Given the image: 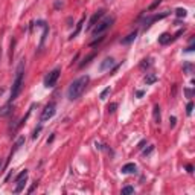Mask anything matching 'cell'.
Listing matches in <instances>:
<instances>
[{
  "mask_svg": "<svg viewBox=\"0 0 195 195\" xmlns=\"http://www.w3.org/2000/svg\"><path fill=\"white\" fill-rule=\"evenodd\" d=\"M88 81H90V76H88V75H82V76L76 78V79L69 85V88H67V98H69L70 101H76L78 98H81V94L84 93V90H85Z\"/></svg>",
  "mask_w": 195,
  "mask_h": 195,
  "instance_id": "1",
  "label": "cell"
},
{
  "mask_svg": "<svg viewBox=\"0 0 195 195\" xmlns=\"http://www.w3.org/2000/svg\"><path fill=\"white\" fill-rule=\"evenodd\" d=\"M23 76H25V60H22L17 66V70H15V78H14V82H12V88H11V98H9V102L15 101L22 88H23Z\"/></svg>",
  "mask_w": 195,
  "mask_h": 195,
  "instance_id": "2",
  "label": "cell"
},
{
  "mask_svg": "<svg viewBox=\"0 0 195 195\" xmlns=\"http://www.w3.org/2000/svg\"><path fill=\"white\" fill-rule=\"evenodd\" d=\"M115 23V17L111 15V17H105L102 22H98V25H94L93 26V29H91V34L94 35V37H98V35H102L107 29H110V26Z\"/></svg>",
  "mask_w": 195,
  "mask_h": 195,
  "instance_id": "3",
  "label": "cell"
},
{
  "mask_svg": "<svg viewBox=\"0 0 195 195\" xmlns=\"http://www.w3.org/2000/svg\"><path fill=\"white\" fill-rule=\"evenodd\" d=\"M55 113H56V104H55V102H49V104L44 107V110L41 111L40 121H41V122H47L49 119H52V118L55 116Z\"/></svg>",
  "mask_w": 195,
  "mask_h": 195,
  "instance_id": "4",
  "label": "cell"
},
{
  "mask_svg": "<svg viewBox=\"0 0 195 195\" xmlns=\"http://www.w3.org/2000/svg\"><path fill=\"white\" fill-rule=\"evenodd\" d=\"M28 169H25V171H22L17 177H15V183H17V186H15V189H14V193H20L22 190H23V187H25V184H26V180H28Z\"/></svg>",
  "mask_w": 195,
  "mask_h": 195,
  "instance_id": "5",
  "label": "cell"
},
{
  "mask_svg": "<svg viewBox=\"0 0 195 195\" xmlns=\"http://www.w3.org/2000/svg\"><path fill=\"white\" fill-rule=\"evenodd\" d=\"M60 73H61V70H60V69H53V70L46 76V79H44V87H47V88L53 87V85L56 84L58 78H60Z\"/></svg>",
  "mask_w": 195,
  "mask_h": 195,
  "instance_id": "6",
  "label": "cell"
},
{
  "mask_svg": "<svg viewBox=\"0 0 195 195\" xmlns=\"http://www.w3.org/2000/svg\"><path fill=\"white\" fill-rule=\"evenodd\" d=\"M171 12L169 11H165V12H162V14H156V15H151V17H148V19H145V22H143V28L145 29H148L154 22H159V20H163V19H166L168 15H169Z\"/></svg>",
  "mask_w": 195,
  "mask_h": 195,
  "instance_id": "7",
  "label": "cell"
},
{
  "mask_svg": "<svg viewBox=\"0 0 195 195\" xmlns=\"http://www.w3.org/2000/svg\"><path fill=\"white\" fill-rule=\"evenodd\" d=\"M104 14H105V11H104V9H99L98 12H94V14H93V17H91V19H90V22H88L87 31H91V29H93V26H94L98 22H99V20L104 17Z\"/></svg>",
  "mask_w": 195,
  "mask_h": 195,
  "instance_id": "8",
  "label": "cell"
},
{
  "mask_svg": "<svg viewBox=\"0 0 195 195\" xmlns=\"http://www.w3.org/2000/svg\"><path fill=\"white\" fill-rule=\"evenodd\" d=\"M116 66V63H115V58H111V56H107V58H104L102 60V63L99 64V72H105V70H110L111 67H115Z\"/></svg>",
  "mask_w": 195,
  "mask_h": 195,
  "instance_id": "9",
  "label": "cell"
},
{
  "mask_svg": "<svg viewBox=\"0 0 195 195\" xmlns=\"http://www.w3.org/2000/svg\"><path fill=\"white\" fill-rule=\"evenodd\" d=\"M23 143H25V137L22 136V137H19V139H17V142L14 143V148L11 149V152H9V157L6 159V163H5V165H8V163H9V160L12 159V156H14V154H15V152H17V151L22 148V146H23Z\"/></svg>",
  "mask_w": 195,
  "mask_h": 195,
  "instance_id": "10",
  "label": "cell"
},
{
  "mask_svg": "<svg viewBox=\"0 0 195 195\" xmlns=\"http://www.w3.org/2000/svg\"><path fill=\"white\" fill-rule=\"evenodd\" d=\"M11 113H12V102H8V104L0 107V118H6Z\"/></svg>",
  "mask_w": 195,
  "mask_h": 195,
  "instance_id": "11",
  "label": "cell"
},
{
  "mask_svg": "<svg viewBox=\"0 0 195 195\" xmlns=\"http://www.w3.org/2000/svg\"><path fill=\"white\" fill-rule=\"evenodd\" d=\"M136 165L134 163H127V165H124L122 166V172L124 174H133V172H136Z\"/></svg>",
  "mask_w": 195,
  "mask_h": 195,
  "instance_id": "12",
  "label": "cell"
},
{
  "mask_svg": "<svg viewBox=\"0 0 195 195\" xmlns=\"http://www.w3.org/2000/svg\"><path fill=\"white\" fill-rule=\"evenodd\" d=\"M84 20H85V19L82 17V19H81V20L78 22V25H76V29H75V32H72V35L69 37L70 40H73V38H75V37H76V35H78V34L81 32V29H82V25H84Z\"/></svg>",
  "mask_w": 195,
  "mask_h": 195,
  "instance_id": "13",
  "label": "cell"
},
{
  "mask_svg": "<svg viewBox=\"0 0 195 195\" xmlns=\"http://www.w3.org/2000/svg\"><path fill=\"white\" fill-rule=\"evenodd\" d=\"M136 37H137V31L131 32L130 35H127V38H122L121 41H122V44H130L131 41H134V40H136Z\"/></svg>",
  "mask_w": 195,
  "mask_h": 195,
  "instance_id": "14",
  "label": "cell"
},
{
  "mask_svg": "<svg viewBox=\"0 0 195 195\" xmlns=\"http://www.w3.org/2000/svg\"><path fill=\"white\" fill-rule=\"evenodd\" d=\"M159 43L160 44H168V43H171V35L169 34H162L160 37H159Z\"/></svg>",
  "mask_w": 195,
  "mask_h": 195,
  "instance_id": "15",
  "label": "cell"
},
{
  "mask_svg": "<svg viewBox=\"0 0 195 195\" xmlns=\"http://www.w3.org/2000/svg\"><path fill=\"white\" fill-rule=\"evenodd\" d=\"M152 115H154V121H156V124H160V107H159V105H154Z\"/></svg>",
  "mask_w": 195,
  "mask_h": 195,
  "instance_id": "16",
  "label": "cell"
},
{
  "mask_svg": "<svg viewBox=\"0 0 195 195\" xmlns=\"http://www.w3.org/2000/svg\"><path fill=\"white\" fill-rule=\"evenodd\" d=\"M47 34H49V26L46 25V26L43 28V35H41V41H40V49L43 47V44H44V41H46V37H47Z\"/></svg>",
  "mask_w": 195,
  "mask_h": 195,
  "instance_id": "17",
  "label": "cell"
},
{
  "mask_svg": "<svg viewBox=\"0 0 195 195\" xmlns=\"http://www.w3.org/2000/svg\"><path fill=\"white\" fill-rule=\"evenodd\" d=\"M157 81V76L154 75V73H148L146 76H145V82H146V85H149V84H152V82H156Z\"/></svg>",
  "mask_w": 195,
  "mask_h": 195,
  "instance_id": "18",
  "label": "cell"
},
{
  "mask_svg": "<svg viewBox=\"0 0 195 195\" xmlns=\"http://www.w3.org/2000/svg\"><path fill=\"white\" fill-rule=\"evenodd\" d=\"M94 56H96V53H94V52H93V53H90V55H88V56H87V58H84V61H82V63H81V64H79V67H81V69H82V67H84V66H87V64H88V63H90V61H91V60H93V58H94Z\"/></svg>",
  "mask_w": 195,
  "mask_h": 195,
  "instance_id": "19",
  "label": "cell"
},
{
  "mask_svg": "<svg viewBox=\"0 0 195 195\" xmlns=\"http://www.w3.org/2000/svg\"><path fill=\"white\" fill-rule=\"evenodd\" d=\"M175 15L180 17V19H181V17L184 19V17L187 15V11H186L184 8H177V9H175Z\"/></svg>",
  "mask_w": 195,
  "mask_h": 195,
  "instance_id": "20",
  "label": "cell"
},
{
  "mask_svg": "<svg viewBox=\"0 0 195 195\" xmlns=\"http://www.w3.org/2000/svg\"><path fill=\"white\" fill-rule=\"evenodd\" d=\"M149 66H151V60H149V58H145V60H142V63H140V69H142V70L148 69Z\"/></svg>",
  "mask_w": 195,
  "mask_h": 195,
  "instance_id": "21",
  "label": "cell"
},
{
  "mask_svg": "<svg viewBox=\"0 0 195 195\" xmlns=\"http://www.w3.org/2000/svg\"><path fill=\"white\" fill-rule=\"evenodd\" d=\"M127 193H134V187H131V186H125V187L122 189V195H127Z\"/></svg>",
  "mask_w": 195,
  "mask_h": 195,
  "instance_id": "22",
  "label": "cell"
},
{
  "mask_svg": "<svg viewBox=\"0 0 195 195\" xmlns=\"http://www.w3.org/2000/svg\"><path fill=\"white\" fill-rule=\"evenodd\" d=\"M183 69H184V72H186V73H192V69H193V66H192L190 63H186Z\"/></svg>",
  "mask_w": 195,
  "mask_h": 195,
  "instance_id": "23",
  "label": "cell"
},
{
  "mask_svg": "<svg viewBox=\"0 0 195 195\" xmlns=\"http://www.w3.org/2000/svg\"><path fill=\"white\" fill-rule=\"evenodd\" d=\"M192 110H193V102H189V104L186 105V113H187V116L192 115Z\"/></svg>",
  "mask_w": 195,
  "mask_h": 195,
  "instance_id": "24",
  "label": "cell"
},
{
  "mask_svg": "<svg viewBox=\"0 0 195 195\" xmlns=\"http://www.w3.org/2000/svg\"><path fill=\"white\" fill-rule=\"evenodd\" d=\"M108 93H110V87H107L105 90H102V93L99 94V98H101V99L104 101V99H105V98H107V94H108Z\"/></svg>",
  "mask_w": 195,
  "mask_h": 195,
  "instance_id": "25",
  "label": "cell"
},
{
  "mask_svg": "<svg viewBox=\"0 0 195 195\" xmlns=\"http://www.w3.org/2000/svg\"><path fill=\"white\" fill-rule=\"evenodd\" d=\"M116 108H118V104H116V102L110 104V105H108V113H115V111H116Z\"/></svg>",
  "mask_w": 195,
  "mask_h": 195,
  "instance_id": "26",
  "label": "cell"
},
{
  "mask_svg": "<svg viewBox=\"0 0 195 195\" xmlns=\"http://www.w3.org/2000/svg\"><path fill=\"white\" fill-rule=\"evenodd\" d=\"M175 124H177V118H175V116H171V118H169V127L174 128Z\"/></svg>",
  "mask_w": 195,
  "mask_h": 195,
  "instance_id": "27",
  "label": "cell"
},
{
  "mask_svg": "<svg viewBox=\"0 0 195 195\" xmlns=\"http://www.w3.org/2000/svg\"><path fill=\"white\" fill-rule=\"evenodd\" d=\"M40 131H41V125H40L38 128H35V130H34V134H32V139H37V137L40 136Z\"/></svg>",
  "mask_w": 195,
  "mask_h": 195,
  "instance_id": "28",
  "label": "cell"
},
{
  "mask_svg": "<svg viewBox=\"0 0 195 195\" xmlns=\"http://www.w3.org/2000/svg\"><path fill=\"white\" fill-rule=\"evenodd\" d=\"M154 151V145H151L149 148H146V149H143V156H148V154H151Z\"/></svg>",
  "mask_w": 195,
  "mask_h": 195,
  "instance_id": "29",
  "label": "cell"
},
{
  "mask_svg": "<svg viewBox=\"0 0 195 195\" xmlns=\"http://www.w3.org/2000/svg\"><path fill=\"white\" fill-rule=\"evenodd\" d=\"M160 3H162V0H156V2H154V3H152V5L149 6V11H152V9H156V8H157V6H159Z\"/></svg>",
  "mask_w": 195,
  "mask_h": 195,
  "instance_id": "30",
  "label": "cell"
},
{
  "mask_svg": "<svg viewBox=\"0 0 195 195\" xmlns=\"http://www.w3.org/2000/svg\"><path fill=\"white\" fill-rule=\"evenodd\" d=\"M104 38H105V37H99V38H98V40H93V41L90 43V46H96L98 43H101V41H104Z\"/></svg>",
  "mask_w": 195,
  "mask_h": 195,
  "instance_id": "31",
  "label": "cell"
},
{
  "mask_svg": "<svg viewBox=\"0 0 195 195\" xmlns=\"http://www.w3.org/2000/svg\"><path fill=\"white\" fill-rule=\"evenodd\" d=\"M145 145H146V140H142V142H139V145H137V149H142Z\"/></svg>",
  "mask_w": 195,
  "mask_h": 195,
  "instance_id": "32",
  "label": "cell"
},
{
  "mask_svg": "<svg viewBox=\"0 0 195 195\" xmlns=\"http://www.w3.org/2000/svg\"><path fill=\"white\" fill-rule=\"evenodd\" d=\"M183 32H184V29H180V31H178V32H177V34L174 35V38H172V40H175V38H178V37H180V35H181Z\"/></svg>",
  "mask_w": 195,
  "mask_h": 195,
  "instance_id": "33",
  "label": "cell"
},
{
  "mask_svg": "<svg viewBox=\"0 0 195 195\" xmlns=\"http://www.w3.org/2000/svg\"><path fill=\"white\" fill-rule=\"evenodd\" d=\"M184 91H186V94H187V98H192V94H193V91H192V90H189V88H186Z\"/></svg>",
  "mask_w": 195,
  "mask_h": 195,
  "instance_id": "34",
  "label": "cell"
},
{
  "mask_svg": "<svg viewBox=\"0 0 195 195\" xmlns=\"http://www.w3.org/2000/svg\"><path fill=\"white\" fill-rule=\"evenodd\" d=\"M143 94H145V91H143V90H139V91L136 93V96H137V98H142Z\"/></svg>",
  "mask_w": 195,
  "mask_h": 195,
  "instance_id": "35",
  "label": "cell"
},
{
  "mask_svg": "<svg viewBox=\"0 0 195 195\" xmlns=\"http://www.w3.org/2000/svg\"><path fill=\"white\" fill-rule=\"evenodd\" d=\"M186 169H187V172H189V174H192V172H193V168H192V165H187V166H186Z\"/></svg>",
  "mask_w": 195,
  "mask_h": 195,
  "instance_id": "36",
  "label": "cell"
},
{
  "mask_svg": "<svg viewBox=\"0 0 195 195\" xmlns=\"http://www.w3.org/2000/svg\"><path fill=\"white\" fill-rule=\"evenodd\" d=\"M35 187H37V183H34V184L28 189V192H29V193H31V192H34V189H35Z\"/></svg>",
  "mask_w": 195,
  "mask_h": 195,
  "instance_id": "37",
  "label": "cell"
},
{
  "mask_svg": "<svg viewBox=\"0 0 195 195\" xmlns=\"http://www.w3.org/2000/svg\"><path fill=\"white\" fill-rule=\"evenodd\" d=\"M192 50H193V44H190V46L186 49V52H192Z\"/></svg>",
  "mask_w": 195,
  "mask_h": 195,
  "instance_id": "38",
  "label": "cell"
},
{
  "mask_svg": "<svg viewBox=\"0 0 195 195\" xmlns=\"http://www.w3.org/2000/svg\"><path fill=\"white\" fill-rule=\"evenodd\" d=\"M2 166H3V162H2V159H0V169H2Z\"/></svg>",
  "mask_w": 195,
  "mask_h": 195,
  "instance_id": "39",
  "label": "cell"
}]
</instances>
